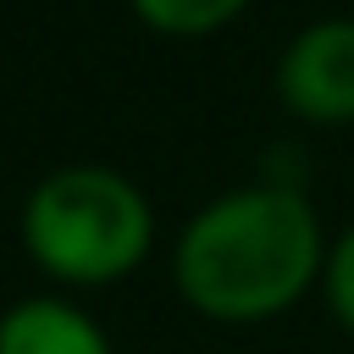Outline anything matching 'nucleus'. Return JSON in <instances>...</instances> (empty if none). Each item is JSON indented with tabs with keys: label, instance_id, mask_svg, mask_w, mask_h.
I'll list each match as a JSON object with an SVG mask.
<instances>
[{
	"label": "nucleus",
	"instance_id": "obj_1",
	"mask_svg": "<svg viewBox=\"0 0 354 354\" xmlns=\"http://www.w3.org/2000/svg\"><path fill=\"white\" fill-rule=\"evenodd\" d=\"M321 221L288 183H254L210 199L177 238V288L216 321L288 310L321 271Z\"/></svg>",
	"mask_w": 354,
	"mask_h": 354
},
{
	"label": "nucleus",
	"instance_id": "obj_2",
	"mask_svg": "<svg viewBox=\"0 0 354 354\" xmlns=\"http://www.w3.org/2000/svg\"><path fill=\"white\" fill-rule=\"evenodd\" d=\"M149 238V199L111 166L44 171L22 199V243L61 282H111L144 260Z\"/></svg>",
	"mask_w": 354,
	"mask_h": 354
},
{
	"label": "nucleus",
	"instance_id": "obj_3",
	"mask_svg": "<svg viewBox=\"0 0 354 354\" xmlns=\"http://www.w3.org/2000/svg\"><path fill=\"white\" fill-rule=\"evenodd\" d=\"M277 94L315 122L354 116V17H321L282 50Z\"/></svg>",
	"mask_w": 354,
	"mask_h": 354
},
{
	"label": "nucleus",
	"instance_id": "obj_4",
	"mask_svg": "<svg viewBox=\"0 0 354 354\" xmlns=\"http://www.w3.org/2000/svg\"><path fill=\"white\" fill-rule=\"evenodd\" d=\"M0 354H111V337L66 299H22L0 315Z\"/></svg>",
	"mask_w": 354,
	"mask_h": 354
},
{
	"label": "nucleus",
	"instance_id": "obj_5",
	"mask_svg": "<svg viewBox=\"0 0 354 354\" xmlns=\"http://www.w3.org/2000/svg\"><path fill=\"white\" fill-rule=\"evenodd\" d=\"M133 6L144 22H155L166 33H199V28H216L232 11H243L249 0H133Z\"/></svg>",
	"mask_w": 354,
	"mask_h": 354
},
{
	"label": "nucleus",
	"instance_id": "obj_6",
	"mask_svg": "<svg viewBox=\"0 0 354 354\" xmlns=\"http://www.w3.org/2000/svg\"><path fill=\"white\" fill-rule=\"evenodd\" d=\"M321 277H326V304H332V315L354 332V221L337 232L332 254L321 260Z\"/></svg>",
	"mask_w": 354,
	"mask_h": 354
}]
</instances>
